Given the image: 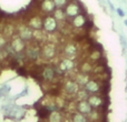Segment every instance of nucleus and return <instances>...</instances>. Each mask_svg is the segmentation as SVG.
<instances>
[{
	"label": "nucleus",
	"mask_w": 127,
	"mask_h": 122,
	"mask_svg": "<svg viewBox=\"0 0 127 122\" xmlns=\"http://www.w3.org/2000/svg\"><path fill=\"white\" fill-rule=\"evenodd\" d=\"M26 57L31 61H37L41 57V48L36 43H30L26 47Z\"/></svg>",
	"instance_id": "1"
},
{
	"label": "nucleus",
	"mask_w": 127,
	"mask_h": 122,
	"mask_svg": "<svg viewBox=\"0 0 127 122\" xmlns=\"http://www.w3.org/2000/svg\"><path fill=\"white\" fill-rule=\"evenodd\" d=\"M17 32H18V37L22 40V41H30L33 39V31L32 29H30L27 24H21L18 26L17 28Z\"/></svg>",
	"instance_id": "2"
},
{
	"label": "nucleus",
	"mask_w": 127,
	"mask_h": 122,
	"mask_svg": "<svg viewBox=\"0 0 127 122\" xmlns=\"http://www.w3.org/2000/svg\"><path fill=\"white\" fill-rule=\"evenodd\" d=\"M42 28L46 32L53 33L58 30V21L53 17V16H47L44 18V22H42Z\"/></svg>",
	"instance_id": "3"
},
{
	"label": "nucleus",
	"mask_w": 127,
	"mask_h": 122,
	"mask_svg": "<svg viewBox=\"0 0 127 122\" xmlns=\"http://www.w3.org/2000/svg\"><path fill=\"white\" fill-rule=\"evenodd\" d=\"M57 49L54 43H45L41 48V57L45 60H53L56 57Z\"/></svg>",
	"instance_id": "4"
},
{
	"label": "nucleus",
	"mask_w": 127,
	"mask_h": 122,
	"mask_svg": "<svg viewBox=\"0 0 127 122\" xmlns=\"http://www.w3.org/2000/svg\"><path fill=\"white\" fill-rule=\"evenodd\" d=\"M58 69L65 73V72H71L72 70L76 67V62H75L72 59H68V58H64L59 61V63L57 64Z\"/></svg>",
	"instance_id": "5"
},
{
	"label": "nucleus",
	"mask_w": 127,
	"mask_h": 122,
	"mask_svg": "<svg viewBox=\"0 0 127 122\" xmlns=\"http://www.w3.org/2000/svg\"><path fill=\"white\" fill-rule=\"evenodd\" d=\"M65 13L66 17H69L74 19L75 17L80 15V6L76 2H69L65 8Z\"/></svg>",
	"instance_id": "6"
},
{
	"label": "nucleus",
	"mask_w": 127,
	"mask_h": 122,
	"mask_svg": "<svg viewBox=\"0 0 127 122\" xmlns=\"http://www.w3.org/2000/svg\"><path fill=\"white\" fill-rule=\"evenodd\" d=\"M63 52H64V55H65V58L74 60V58H76L77 56H78V47L76 46V43L69 42V43H67L64 47Z\"/></svg>",
	"instance_id": "7"
},
{
	"label": "nucleus",
	"mask_w": 127,
	"mask_h": 122,
	"mask_svg": "<svg viewBox=\"0 0 127 122\" xmlns=\"http://www.w3.org/2000/svg\"><path fill=\"white\" fill-rule=\"evenodd\" d=\"M64 90L67 94L74 96V94H77V92L79 91V85L77 84V82L74 79H68L64 83Z\"/></svg>",
	"instance_id": "8"
},
{
	"label": "nucleus",
	"mask_w": 127,
	"mask_h": 122,
	"mask_svg": "<svg viewBox=\"0 0 127 122\" xmlns=\"http://www.w3.org/2000/svg\"><path fill=\"white\" fill-rule=\"evenodd\" d=\"M26 47L27 46H26V43H25V41H22L18 36H15V37L12 38L11 43H10V48H11V50H12L13 52L21 53L22 51L26 49Z\"/></svg>",
	"instance_id": "9"
},
{
	"label": "nucleus",
	"mask_w": 127,
	"mask_h": 122,
	"mask_svg": "<svg viewBox=\"0 0 127 122\" xmlns=\"http://www.w3.org/2000/svg\"><path fill=\"white\" fill-rule=\"evenodd\" d=\"M41 78L45 81H54L56 78V71L54 65H46L41 70Z\"/></svg>",
	"instance_id": "10"
},
{
	"label": "nucleus",
	"mask_w": 127,
	"mask_h": 122,
	"mask_svg": "<svg viewBox=\"0 0 127 122\" xmlns=\"http://www.w3.org/2000/svg\"><path fill=\"white\" fill-rule=\"evenodd\" d=\"M76 110L78 113H81L84 116H89L93 112V108L90 107V104L87 101H78V103L76 104Z\"/></svg>",
	"instance_id": "11"
},
{
	"label": "nucleus",
	"mask_w": 127,
	"mask_h": 122,
	"mask_svg": "<svg viewBox=\"0 0 127 122\" xmlns=\"http://www.w3.org/2000/svg\"><path fill=\"white\" fill-rule=\"evenodd\" d=\"M84 89H85L86 91L88 92V93H90L93 96V94H96L97 92L100 91L101 87H100V84H99L98 81H96V80H89L85 85H84Z\"/></svg>",
	"instance_id": "12"
},
{
	"label": "nucleus",
	"mask_w": 127,
	"mask_h": 122,
	"mask_svg": "<svg viewBox=\"0 0 127 122\" xmlns=\"http://www.w3.org/2000/svg\"><path fill=\"white\" fill-rule=\"evenodd\" d=\"M42 22L44 19L40 18L39 16H35V17L29 18L28 22H27V26L30 29H35V30H40L42 28Z\"/></svg>",
	"instance_id": "13"
},
{
	"label": "nucleus",
	"mask_w": 127,
	"mask_h": 122,
	"mask_svg": "<svg viewBox=\"0 0 127 122\" xmlns=\"http://www.w3.org/2000/svg\"><path fill=\"white\" fill-rule=\"evenodd\" d=\"M87 102L89 103L93 109H100L103 107V99H101V97L97 96V94L89 96V98L87 99Z\"/></svg>",
	"instance_id": "14"
},
{
	"label": "nucleus",
	"mask_w": 127,
	"mask_h": 122,
	"mask_svg": "<svg viewBox=\"0 0 127 122\" xmlns=\"http://www.w3.org/2000/svg\"><path fill=\"white\" fill-rule=\"evenodd\" d=\"M40 9L46 13H53L55 11L56 7H55L54 1H51V0H45V1H42L40 3Z\"/></svg>",
	"instance_id": "15"
},
{
	"label": "nucleus",
	"mask_w": 127,
	"mask_h": 122,
	"mask_svg": "<svg viewBox=\"0 0 127 122\" xmlns=\"http://www.w3.org/2000/svg\"><path fill=\"white\" fill-rule=\"evenodd\" d=\"M71 24L75 28H83L86 24V17L84 15H79L71 19Z\"/></svg>",
	"instance_id": "16"
},
{
	"label": "nucleus",
	"mask_w": 127,
	"mask_h": 122,
	"mask_svg": "<svg viewBox=\"0 0 127 122\" xmlns=\"http://www.w3.org/2000/svg\"><path fill=\"white\" fill-rule=\"evenodd\" d=\"M74 80L76 81L78 85H85L86 83H87L88 81L90 80V79H89V77H88V74L81 73V72H78V73L76 74V77H75Z\"/></svg>",
	"instance_id": "17"
},
{
	"label": "nucleus",
	"mask_w": 127,
	"mask_h": 122,
	"mask_svg": "<svg viewBox=\"0 0 127 122\" xmlns=\"http://www.w3.org/2000/svg\"><path fill=\"white\" fill-rule=\"evenodd\" d=\"M53 17L55 18L57 21H64L66 20V13L64 9H55V11L53 12Z\"/></svg>",
	"instance_id": "18"
},
{
	"label": "nucleus",
	"mask_w": 127,
	"mask_h": 122,
	"mask_svg": "<svg viewBox=\"0 0 127 122\" xmlns=\"http://www.w3.org/2000/svg\"><path fill=\"white\" fill-rule=\"evenodd\" d=\"M49 122H64V116L60 112H53L48 118Z\"/></svg>",
	"instance_id": "19"
},
{
	"label": "nucleus",
	"mask_w": 127,
	"mask_h": 122,
	"mask_svg": "<svg viewBox=\"0 0 127 122\" xmlns=\"http://www.w3.org/2000/svg\"><path fill=\"white\" fill-rule=\"evenodd\" d=\"M70 119H71V122H88L87 117L81 114V113H78V112L71 114V118Z\"/></svg>",
	"instance_id": "20"
},
{
	"label": "nucleus",
	"mask_w": 127,
	"mask_h": 122,
	"mask_svg": "<svg viewBox=\"0 0 127 122\" xmlns=\"http://www.w3.org/2000/svg\"><path fill=\"white\" fill-rule=\"evenodd\" d=\"M76 96L78 97L79 101H87V99L89 98V93L85 89H79V91L77 92Z\"/></svg>",
	"instance_id": "21"
},
{
	"label": "nucleus",
	"mask_w": 127,
	"mask_h": 122,
	"mask_svg": "<svg viewBox=\"0 0 127 122\" xmlns=\"http://www.w3.org/2000/svg\"><path fill=\"white\" fill-rule=\"evenodd\" d=\"M38 116L42 119H46V118L48 119L49 116H50V112L47 110L46 107H42V108H40V109H38Z\"/></svg>",
	"instance_id": "22"
},
{
	"label": "nucleus",
	"mask_w": 127,
	"mask_h": 122,
	"mask_svg": "<svg viewBox=\"0 0 127 122\" xmlns=\"http://www.w3.org/2000/svg\"><path fill=\"white\" fill-rule=\"evenodd\" d=\"M90 71H92V64H90V62H83V64H81V67H80V71L79 72L88 74Z\"/></svg>",
	"instance_id": "23"
},
{
	"label": "nucleus",
	"mask_w": 127,
	"mask_h": 122,
	"mask_svg": "<svg viewBox=\"0 0 127 122\" xmlns=\"http://www.w3.org/2000/svg\"><path fill=\"white\" fill-rule=\"evenodd\" d=\"M54 3H55V7H56V9H64V7L66 8V6H67L69 2L68 1H65V0H55L54 1Z\"/></svg>",
	"instance_id": "24"
},
{
	"label": "nucleus",
	"mask_w": 127,
	"mask_h": 122,
	"mask_svg": "<svg viewBox=\"0 0 127 122\" xmlns=\"http://www.w3.org/2000/svg\"><path fill=\"white\" fill-rule=\"evenodd\" d=\"M4 47H7V39L4 38V36L0 35V50H2Z\"/></svg>",
	"instance_id": "25"
},
{
	"label": "nucleus",
	"mask_w": 127,
	"mask_h": 122,
	"mask_svg": "<svg viewBox=\"0 0 127 122\" xmlns=\"http://www.w3.org/2000/svg\"><path fill=\"white\" fill-rule=\"evenodd\" d=\"M117 12H118V15L121 16V17H123V16H124V12L121 10V9H117Z\"/></svg>",
	"instance_id": "26"
},
{
	"label": "nucleus",
	"mask_w": 127,
	"mask_h": 122,
	"mask_svg": "<svg viewBox=\"0 0 127 122\" xmlns=\"http://www.w3.org/2000/svg\"><path fill=\"white\" fill-rule=\"evenodd\" d=\"M3 58V52H2V50H0V60Z\"/></svg>",
	"instance_id": "27"
},
{
	"label": "nucleus",
	"mask_w": 127,
	"mask_h": 122,
	"mask_svg": "<svg viewBox=\"0 0 127 122\" xmlns=\"http://www.w3.org/2000/svg\"><path fill=\"white\" fill-rule=\"evenodd\" d=\"M125 24H127V20H125Z\"/></svg>",
	"instance_id": "28"
}]
</instances>
